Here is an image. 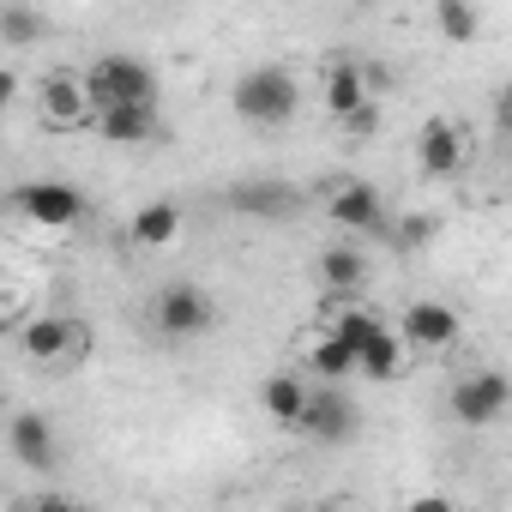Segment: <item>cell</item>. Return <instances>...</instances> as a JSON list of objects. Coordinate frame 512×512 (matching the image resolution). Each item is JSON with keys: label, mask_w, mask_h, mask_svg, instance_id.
Here are the masks:
<instances>
[{"label": "cell", "mask_w": 512, "mask_h": 512, "mask_svg": "<svg viewBox=\"0 0 512 512\" xmlns=\"http://www.w3.org/2000/svg\"><path fill=\"white\" fill-rule=\"evenodd\" d=\"M326 223H338L344 235H386L392 229V211H386V199L368 181H338L326 193Z\"/></svg>", "instance_id": "obj_12"}, {"label": "cell", "mask_w": 512, "mask_h": 512, "mask_svg": "<svg viewBox=\"0 0 512 512\" xmlns=\"http://www.w3.org/2000/svg\"><path fill=\"white\" fill-rule=\"evenodd\" d=\"M314 272H320V290H326V296H362V290H368V253H362L356 241L320 247Z\"/></svg>", "instance_id": "obj_16"}, {"label": "cell", "mask_w": 512, "mask_h": 512, "mask_svg": "<svg viewBox=\"0 0 512 512\" xmlns=\"http://www.w3.org/2000/svg\"><path fill=\"white\" fill-rule=\"evenodd\" d=\"M464 163H470V139H464L458 121L434 115V121L416 127V169L428 181H452V175H464Z\"/></svg>", "instance_id": "obj_11"}, {"label": "cell", "mask_w": 512, "mask_h": 512, "mask_svg": "<svg viewBox=\"0 0 512 512\" xmlns=\"http://www.w3.org/2000/svg\"><path fill=\"white\" fill-rule=\"evenodd\" d=\"M506 374H494V368H476V374H464L458 386H452V398H446V416L458 422V428H494L500 416H506Z\"/></svg>", "instance_id": "obj_10"}, {"label": "cell", "mask_w": 512, "mask_h": 512, "mask_svg": "<svg viewBox=\"0 0 512 512\" xmlns=\"http://www.w3.org/2000/svg\"><path fill=\"white\" fill-rule=\"evenodd\" d=\"M380 326H386V314H380L374 302H356V296H338V308L326 314V332H338L350 350H356L362 338H374Z\"/></svg>", "instance_id": "obj_20"}, {"label": "cell", "mask_w": 512, "mask_h": 512, "mask_svg": "<svg viewBox=\"0 0 512 512\" xmlns=\"http://www.w3.org/2000/svg\"><path fill=\"white\" fill-rule=\"evenodd\" d=\"M320 103H326L332 121L350 115L356 103H368V67H362V61H332V67H326V85H320Z\"/></svg>", "instance_id": "obj_18"}, {"label": "cell", "mask_w": 512, "mask_h": 512, "mask_svg": "<svg viewBox=\"0 0 512 512\" xmlns=\"http://www.w3.org/2000/svg\"><path fill=\"white\" fill-rule=\"evenodd\" d=\"M404 368H410V344L398 338V326H392V320H386L374 338H362V344H356V374H362V380L392 386V380H404Z\"/></svg>", "instance_id": "obj_15"}, {"label": "cell", "mask_w": 512, "mask_h": 512, "mask_svg": "<svg viewBox=\"0 0 512 512\" xmlns=\"http://www.w3.org/2000/svg\"><path fill=\"white\" fill-rule=\"evenodd\" d=\"M356 7H368V0H356Z\"/></svg>", "instance_id": "obj_27"}, {"label": "cell", "mask_w": 512, "mask_h": 512, "mask_svg": "<svg viewBox=\"0 0 512 512\" xmlns=\"http://www.w3.org/2000/svg\"><path fill=\"white\" fill-rule=\"evenodd\" d=\"M85 91L91 103H157V73L139 55H97L85 67Z\"/></svg>", "instance_id": "obj_4"}, {"label": "cell", "mask_w": 512, "mask_h": 512, "mask_svg": "<svg viewBox=\"0 0 512 512\" xmlns=\"http://www.w3.org/2000/svg\"><path fill=\"white\" fill-rule=\"evenodd\" d=\"M302 362H308L314 380H350V374H356V350H350L338 332H314V344H308Z\"/></svg>", "instance_id": "obj_21"}, {"label": "cell", "mask_w": 512, "mask_h": 512, "mask_svg": "<svg viewBox=\"0 0 512 512\" xmlns=\"http://www.w3.org/2000/svg\"><path fill=\"white\" fill-rule=\"evenodd\" d=\"M7 452H13V464H25V470H55V464H61V434H55V422H49L43 410H19V416L7 422Z\"/></svg>", "instance_id": "obj_13"}, {"label": "cell", "mask_w": 512, "mask_h": 512, "mask_svg": "<svg viewBox=\"0 0 512 512\" xmlns=\"http://www.w3.org/2000/svg\"><path fill=\"white\" fill-rule=\"evenodd\" d=\"M302 404H308V380L302 374H272L260 386V410L272 416V428H296L302 422Z\"/></svg>", "instance_id": "obj_19"}, {"label": "cell", "mask_w": 512, "mask_h": 512, "mask_svg": "<svg viewBox=\"0 0 512 512\" xmlns=\"http://www.w3.org/2000/svg\"><path fill=\"white\" fill-rule=\"evenodd\" d=\"M145 326L163 344H193V338L217 332V302L199 284H163L151 296V308H145Z\"/></svg>", "instance_id": "obj_2"}, {"label": "cell", "mask_w": 512, "mask_h": 512, "mask_svg": "<svg viewBox=\"0 0 512 512\" xmlns=\"http://www.w3.org/2000/svg\"><path fill=\"white\" fill-rule=\"evenodd\" d=\"M13 211L31 217V223H43V229H79L91 217L85 193L67 187V181H25V187H13Z\"/></svg>", "instance_id": "obj_9"}, {"label": "cell", "mask_w": 512, "mask_h": 512, "mask_svg": "<svg viewBox=\"0 0 512 512\" xmlns=\"http://www.w3.org/2000/svg\"><path fill=\"white\" fill-rule=\"evenodd\" d=\"M338 127L350 133V139H374V127H380V103L368 97V103H356L350 115H338Z\"/></svg>", "instance_id": "obj_24"}, {"label": "cell", "mask_w": 512, "mask_h": 512, "mask_svg": "<svg viewBox=\"0 0 512 512\" xmlns=\"http://www.w3.org/2000/svg\"><path fill=\"white\" fill-rule=\"evenodd\" d=\"M43 37V13L31 0H0V43L7 49H31Z\"/></svg>", "instance_id": "obj_22"}, {"label": "cell", "mask_w": 512, "mask_h": 512, "mask_svg": "<svg viewBox=\"0 0 512 512\" xmlns=\"http://www.w3.org/2000/svg\"><path fill=\"white\" fill-rule=\"evenodd\" d=\"M85 133H97L109 145H145V139H157V103H103V109H91Z\"/></svg>", "instance_id": "obj_14"}, {"label": "cell", "mask_w": 512, "mask_h": 512, "mask_svg": "<svg viewBox=\"0 0 512 512\" xmlns=\"http://www.w3.org/2000/svg\"><path fill=\"white\" fill-rule=\"evenodd\" d=\"M308 440H320V446H344V440H356V404H350V392H344V380H320V386H308V404H302V422H296Z\"/></svg>", "instance_id": "obj_8"}, {"label": "cell", "mask_w": 512, "mask_h": 512, "mask_svg": "<svg viewBox=\"0 0 512 512\" xmlns=\"http://www.w3.org/2000/svg\"><path fill=\"white\" fill-rule=\"evenodd\" d=\"M440 31H446V43H470L476 37V7L470 0H440Z\"/></svg>", "instance_id": "obj_23"}, {"label": "cell", "mask_w": 512, "mask_h": 512, "mask_svg": "<svg viewBox=\"0 0 512 512\" xmlns=\"http://www.w3.org/2000/svg\"><path fill=\"white\" fill-rule=\"evenodd\" d=\"M229 109L247 121V127H260V133H272V127H290L296 121V109H302V79L290 73V67H247L241 79H235V91H229Z\"/></svg>", "instance_id": "obj_1"}, {"label": "cell", "mask_w": 512, "mask_h": 512, "mask_svg": "<svg viewBox=\"0 0 512 512\" xmlns=\"http://www.w3.org/2000/svg\"><path fill=\"white\" fill-rule=\"evenodd\" d=\"M386 235H392L398 247H428V241H434V217H428V211H422V217H404V229H386Z\"/></svg>", "instance_id": "obj_25"}, {"label": "cell", "mask_w": 512, "mask_h": 512, "mask_svg": "<svg viewBox=\"0 0 512 512\" xmlns=\"http://www.w3.org/2000/svg\"><path fill=\"white\" fill-rule=\"evenodd\" d=\"M223 205H229L235 217H247V223H290V217L308 205V193L290 187L284 175H241V181H229Z\"/></svg>", "instance_id": "obj_3"}, {"label": "cell", "mask_w": 512, "mask_h": 512, "mask_svg": "<svg viewBox=\"0 0 512 512\" xmlns=\"http://www.w3.org/2000/svg\"><path fill=\"white\" fill-rule=\"evenodd\" d=\"M19 91H25V85H19V73H13V67H0V115L19 103Z\"/></svg>", "instance_id": "obj_26"}, {"label": "cell", "mask_w": 512, "mask_h": 512, "mask_svg": "<svg viewBox=\"0 0 512 512\" xmlns=\"http://www.w3.org/2000/svg\"><path fill=\"white\" fill-rule=\"evenodd\" d=\"M181 223H187V211H181L175 199H151V205H139V211H133V223H127V241L157 253V247H175Z\"/></svg>", "instance_id": "obj_17"}, {"label": "cell", "mask_w": 512, "mask_h": 512, "mask_svg": "<svg viewBox=\"0 0 512 512\" xmlns=\"http://www.w3.org/2000/svg\"><path fill=\"white\" fill-rule=\"evenodd\" d=\"M37 121L49 127V133H85L91 127V91H85V73H67V67H55V73H43L37 79Z\"/></svg>", "instance_id": "obj_5"}, {"label": "cell", "mask_w": 512, "mask_h": 512, "mask_svg": "<svg viewBox=\"0 0 512 512\" xmlns=\"http://www.w3.org/2000/svg\"><path fill=\"white\" fill-rule=\"evenodd\" d=\"M85 344L91 338H85V326L73 314H37V320L19 326V356L37 362V368H67V362L85 356Z\"/></svg>", "instance_id": "obj_6"}, {"label": "cell", "mask_w": 512, "mask_h": 512, "mask_svg": "<svg viewBox=\"0 0 512 512\" xmlns=\"http://www.w3.org/2000/svg\"><path fill=\"white\" fill-rule=\"evenodd\" d=\"M398 338L410 344V356H446V350L464 338V314H458L452 302H434V296H422V302H410V308H404V320H398Z\"/></svg>", "instance_id": "obj_7"}]
</instances>
